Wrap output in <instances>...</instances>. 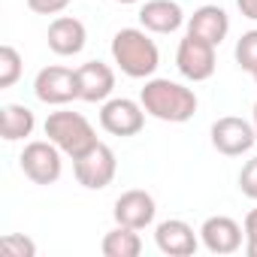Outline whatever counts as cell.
<instances>
[{
	"label": "cell",
	"mask_w": 257,
	"mask_h": 257,
	"mask_svg": "<svg viewBox=\"0 0 257 257\" xmlns=\"http://www.w3.org/2000/svg\"><path fill=\"white\" fill-rule=\"evenodd\" d=\"M140 103L152 118L167 124H185L197 112V94L173 79H149L140 91Z\"/></svg>",
	"instance_id": "1"
},
{
	"label": "cell",
	"mask_w": 257,
	"mask_h": 257,
	"mask_svg": "<svg viewBox=\"0 0 257 257\" xmlns=\"http://www.w3.org/2000/svg\"><path fill=\"white\" fill-rule=\"evenodd\" d=\"M112 61L131 79H152L161 67V52L155 40L146 34V28H121L112 37Z\"/></svg>",
	"instance_id": "2"
},
{
	"label": "cell",
	"mask_w": 257,
	"mask_h": 257,
	"mask_svg": "<svg viewBox=\"0 0 257 257\" xmlns=\"http://www.w3.org/2000/svg\"><path fill=\"white\" fill-rule=\"evenodd\" d=\"M46 137L73 161L88 155L100 143L91 121L85 115H79V112H52L46 118Z\"/></svg>",
	"instance_id": "3"
},
{
	"label": "cell",
	"mask_w": 257,
	"mask_h": 257,
	"mask_svg": "<svg viewBox=\"0 0 257 257\" xmlns=\"http://www.w3.org/2000/svg\"><path fill=\"white\" fill-rule=\"evenodd\" d=\"M61 149L52 143V140H37V143H28L19 164H22V173L34 182V185H55L61 179Z\"/></svg>",
	"instance_id": "4"
},
{
	"label": "cell",
	"mask_w": 257,
	"mask_h": 257,
	"mask_svg": "<svg viewBox=\"0 0 257 257\" xmlns=\"http://www.w3.org/2000/svg\"><path fill=\"white\" fill-rule=\"evenodd\" d=\"M73 173H76V182L88 191H103L112 185L115 173H118V161H115V152L106 146V143H97L88 155L76 158L73 161Z\"/></svg>",
	"instance_id": "5"
},
{
	"label": "cell",
	"mask_w": 257,
	"mask_h": 257,
	"mask_svg": "<svg viewBox=\"0 0 257 257\" xmlns=\"http://www.w3.org/2000/svg\"><path fill=\"white\" fill-rule=\"evenodd\" d=\"M212 146L215 152H221L224 158H239L245 152L254 149L257 143V131H254V124L245 121V118H236V115H224L212 124Z\"/></svg>",
	"instance_id": "6"
},
{
	"label": "cell",
	"mask_w": 257,
	"mask_h": 257,
	"mask_svg": "<svg viewBox=\"0 0 257 257\" xmlns=\"http://www.w3.org/2000/svg\"><path fill=\"white\" fill-rule=\"evenodd\" d=\"M146 115L149 112L143 109V103L127 97H112L100 109V127L112 137H137L146 127Z\"/></svg>",
	"instance_id": "7"
},
{
	"label": "cell",
	"mask_w": 257,
	"mask_h": 257,
	"mask_svg": "<svg viewBox=\"0 0 257 257\" xmlns=\"http://www.w3.org/2000/svg\"><path fill=\"white\" fill-rule=\"evenodd\" d=\"M176 67H179V73L185 76V79H191V82H206V79H212V73H215V46L212 43H206V40H200V37H185L182 43H179V49H176Z\"/></svg>",
	"instance_id": "8"
},
{
	"label": "cell",
	"mask_w": 257,
	"mask_h": 257,
	"mask_svg": "<svg viewBox=\"0 0 257 257\" xmlns=\"http://www.w3.org/2000/svg\"><path fill=\"white\" fill-rule=\"evenodd\" d=\"M34 94H37V100H43L49 106H64L70 100H79L76 70H70V67H43L34 79Z\"/></svg>",
	"instance_id": "9"
},
{
	"label": "cell",
	"mask_w": 257,
	"mask_h": 257,
	"mask_svg": "<svg viewBox=\"0 0 257 257\" xmlns=\"http://www.w3.org/2000/svg\"><path fill=\"white\" fill-rule=\"evenodd\" d=\"M155 212H158L155 197H152L149 191H140V188L124 191V194L115 200V209H112L115 224L134 227V230H146V227L155 221Z\"/></svg>",
	"instance_id": "10"
},
{
	"label": "cell",
	"mask_w": 257,
	"mask_h": 257,
	"mask_svg": "<svg viewBox=\"0 0 257 257\" xmlns=\"http://www.w3.org/2000/svg\"><path fill=\"white\" fill-rule=\"evenodd\" d=\"M200 239L212 254H236L245 239V227H239L227 215H212L200 227Z\"/></svg>",
	"instance_id": "11"
},
{
	"label": "cell",
	"mask_w": 257,
	"mask_h": 257,
	"mask_svg": "<svg viewBox=\"0 0 257 257\" xmlns=\"http://www.w3.org/2000/svg\"><path fill=\"white\" fill-rule=\"evenodd\" d=\"M79 79V100L85 103H106L109 94L115 91V73L103 61H88L76 70Z\"/></svg>",
	"instance_id": "12"
},
{
	"label": "cell",
	"mask_w": 257,
	"mask_h": 257,
	"mask_svg": "<svg viewBox=\"0 0 257 257\" xmlns=\"http://www.w3.org/2000/svg\"><path fill=\"white\" fill-rule=\"evenodd\" d=\"M46 40H49V49H52L55 55L73 58V55H79V52L85 49L88 31H85V25H82L79 19H73V16H58V19L49 25Z\"/></svg>",
	"instance_id": "13"
},
{
	"label": "cell",
	"mask_w": 257,
	"mask_h": 257,
	"mask_svg": "<svg viewBox=\"0 0 257 257\" xmlns=\"http://www.w3.org/2000/svg\"><path fill=\"white\" fill-rule=\"evenodd\" d=\"M155 242L164 254L170 257H191L197 251V233L188 221L182 218H170V221H161L158 230H155Z\"/></svg>",
	"instance_id": "14"
},
{
	"label": "cell",
	"mask_w": 257,
	"mask_h": 257,
	"mask_svg": "<svg viewBox=\"0 0 257 257\" xmlns=\"http://www.w3.org/2000/svg\"><path fill=\"white\" fill-rule=\"evenodd\" d=\"M140 25L152 34H176L185 25V13L176 0H146L140 10Z\"/></svg>",
	"instance_id": "15"
},
{
	"label": "cell",
	"mask_w": 257,
	"mask_h": 257,
	"mask_svg": "<svg viewBox=\"0 0 257 257\" xmlns=\"http://www.w3.org/2000/svg\"><path fill=\"white\" fill-rule=\"evenodd\" d=\"M188 34L191 37H200V40H206V43H212L218 49L227 40V34H230V19H227V13L221 7L206 4V7H200L188 19Z\"/></svg>",
	"instance_id": "16"
},
{
	"label": "cell",
	"mask_w": 257,
	"mask_h": 257,
	"mask_svg": "<svg viewBox=\"0 0 257 257\" xmlns=\"http://www.w3.org/2000/svg\"><path fill=\"white\" fill-rule=\"evenodd\" d=\"M37 127V118L28 106L22 103H7L0 109V134H4L7 143H19V140H28Z\"/></svg>",
	"instance_id": "17"
},
{
	"label": "cell",
	"mask_w": 257,
	"mask_h": 257,
	"mask_svg": "<svg viewBox=\"0 0 257 257\" xmlns=\"http://www.w3.org/2000/svg\"><path fill=\"white\" fill-rule=\"evenodd\" d=\"M100 248H103L106 257H140L143 254V239H140V230L118 224L115 230H109L103 236Z\"/></svg>",
	"instance_id": "18"
},
{
	"label": "cell",
	"mask_w": 257,
	"mask_h": 257,
	"mask_svg": "<svg viewBox=\"0 0 257 257\" xmlns=\"http://www.w3.org/2000/svg\"><path fill=\"white\" fill-rule=\"evenodd\" d=\"M22 79V55L13 46H0V91L13 88Z\"/></svg>",
	"instance_id": "19"
},
{
	"label": "cell",
	"mask_w": 257,
	"mask_h": 257,
	"mask_svg": "<svg viewBox=\"0 0 257 257\" xmlns=\"http://www.w3.org/2000/svg\"><path fill=\"white\" fill-rule=\"evenodd\" d=\"M236 64L245 70V73H257V28L254 31H245L242 37H239V43H236Z\"/></svg>",
	"instance_id": "20"
},
{
	"label": "cell",
	"mask_w": 257,
	"mask_h": 257,
	"mask_svg": "<svg viewBox=\"0 0 257 257\" xmlns=\"http://www.w3.org/2000/svg\"><path fill=\"white\" fill-rule=\"evenodd\" d=\"M0 251L10 254V257H34L37 245H34V239H28L22 233H7L4 239H0Z\"/></svg>",
	"instance_id": "21"
},
{
	"label": "cell",
	"mask_w": 257,
	"mask_h": 257,
	"mask_svg": "<svg viewBox=\"0 0 257 257\" xmlns=\"http://www.w3.org/2000/svg\"><path fill=\"white\" fill-rule=\"evenodd\" d=\"M239 191L248 200H257V158H251L242 167V173H239Z\"/></svg>",
	"instance_id": "22"
},
{
	"label": "cell",
	"mask_w": 257,
	"mask_h": 257,
	"mask_svg": "<svg viewBox=\"0 0 257 257\" xmlns=\"http://www.w3.org/2000/svg\"><path fill=\"white\" fill-rule=\"evenodd\" d=\"M70 7V0H28V10L37 16H58Z\"/></svg>",
	"instance_id": "23"
},
{
	"label": "cell",
	"mask_w": 257,
	"mask_h": 257,
	"mask_svg": "<svg viewBox=\"0 0 257 257\" xmlns=\"http://www.w3.org/2000/svg\"><path fill=\"white\" fill-rule=\"evenodd\" d=\"M245 242H257V209L245 215Z\"/></svg>",
	"instance_id": "24"
},
{
	"label": "cell",
	"mask_w": 257,
	"mask_h": 257,
	"mask_svg": "<svg viewBox=\"0 0 257 257\" xmlns=\"http://www.w3.org/2000/svg\"><path fill=\"white\" fill-rule=\"evenodd\" d=\"M236 7H239V13H242L245 19L257 22V0H236Z\"/></svg>",
	"instance_id": "25"
},
{
	"label": "cell",
	"mask_w": 257,
	"mask_h": 257,
	"mask_svg": "<svg viewBox=\"0 0 257 257\" xmlns=\"http://www.w3.org/2000/svg\"><path fill=\"white\" fill-rule=\"evenodd\" d=\"M245 254L248 257H257V242H245Z\"/></svg>",
	"instance_id": "26"
},
{
	"label": "cell",
	"mask_w": 257,
	"mask_h": 257,
	"mask_svg": "<svg viewBox=\"0 0 257 257\" xmlns=\"http://www.w3.org/2000/svg\"><path fill=\"white\" fill-rule=\"evenodd\" d=\"M115 4H124L127 7V4H140V0H115Z\"/></svg>",
	"instance_id": "27"
},
{
	"label": "cell",
	"mask_w": 257,
	"mask_h": 257,
	"mask_svg": "<svg viewBox=\"0 0 257 257\" xmlns=\"http://www.w3.org/2000/svg\"><path fill=\"white\" fill-rule=\"evenodd\" d=\"M254 131H257V103H254Z\"/></svg>",
	"instance_id": "28"
},
{
	"label": "cell",
	"mask_w": 257,
	"mask_h": 257,
	"mask_svg": "<svg viewBox=\"0 0 257 257\" xmlns=\"http://www.w3.org/2000/svg\"><path fill=\"white\" fill-rule=\"evenodd\" d=\"M254 82H257V73H254Z\"/></svg>",
	"instance_id": "29"
}]
</instances>
